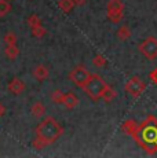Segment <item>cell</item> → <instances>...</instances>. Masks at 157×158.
<instances>
[{
	"label": "cell",
	"mask_w": 157,
	"mask_h": 158,
	"mask_svg": "<svg viewBox=\"0 0 157 158\" xmlns=\"http://www.w3.org/2000/svg\"><path fill=\"white\" fill-rule=\"evenodd\" d=\"M132 138L147 154H155L157 151V118L155 115H149L139 124Z\"/></svg>",
	"instance_id": "6da1fadb"
},
{
	"label": "cell",
	"mask_w": 157,
	"mask_h": 158,
	"mask_svg": "<svg viewBox=\"0 0 157 158\" xmlns=\"http://www.w3.org/2000/svg\"><path fill=\"white\" fill-rule=\"evenodd\" d=\"M62 133H63V128L61 127V124L57 120H54L53 117L44 118L37 125V128H36V135H37V138L43 139L48 144L55 142Z\"/></svg>",
	"instance_id": "7a4b0ae2"
},
{
	"label": "cell",
	"mask_w": 157,
	"mask_h": 158,
	"mask_svg": "<svg viewBox=\"0 0 157 158\" xmlns=\"http://www.w3.org/2000/svg\"><path fill=\"white\" fill-rule=\"evenodd\" d=\"M108 87V83H105V80L98 74H91V78L88 80V83L86 84V87L83 88L86 91V94L90 96L91 99H96L102 98V94H104L105 88Z\"/></svg>",
	"instance_id": "3957f363"
},
{
	"label": "cell",
	"mask_w": 157,
	"mask_h": 158,
	"mask_svg": "<svg viewBox=\"0 0 157 158\" xmlns=\"http://www.w3.org/2000/svg\"><path fill=\"white\" fill-rule=\"evenodd\" d=\"M91 78V73L87 70L84 66L78 65L69 73V80L78 88H84L86 84L88 83V80Z\"/></svg>",
	"instance_id": "277c9868"
},
{
	"label": "cell",
	"mask_w": 157,
	"mask_h": 158,
	"mask_svg": "<svg viewBox=\"0 0 157 158\" xmlns=\"http://www.w3.org/2000/svg\"><path fill=\"white\" fill-rule=\"evenodd\" d=\"M145 88H146V83H145L141 77H138V76L131 77L124 85L125 92L128 94L129 96H132V98H138L145 91Z\"/></svg>",
	"instance_id": "5b68a950"
},
{
	"label": "cell",
	"mask_w": 157,
	"mask_h": 158,
	"mask_svg": "<svg viewBox=\"0 0 157 158\" xmlns=\"http://www.w3.org/2000/svg\"><path fill=\"white\" fill-rule=\"evenodd\" d=\"M138 48H139L142 55L146 56L147 59H156L157 58V39L155 36H149L147 39H145Z\"/></svg>",
	"instance_id": "8992f818"
},
{
	"label": "cell",
	"mask_w": 157,
	"mask_h": 158,
	"mask_svg": "<svg viewBox=\"0 0 157 158\" xmlns=\"http://www.w3.org/2000/svg\"><path fill=\"white\" fill-rule=\"evenodd\" d=\"M123 11H124V6H123L121 0H109L108 2V18L110 22L121 21Z\"/></svg>",
	"instance_id": "52a82bcc"
},
{
	"label": "cell",
	"mask_w": 157,
	"mask_h": 158,
	"mask_svg": "<svg viewBox=\"0 0 157 158\" xmlns=\"http://www.w3.org/2000/svg\"><path fill=\"white\" fill-rule=\"evenodd\" d=\"M7 89L10 91L11 94H14V95H21V94L25 91V83H23L21 78L14 77V78H11V80L8 81Z\"/></svg>",
	"instance_id": "ba28073f"
},
{
	"label": "cell",
	"mask_w": 157,
	"mask_h": 158,
	"mask_svg": "<svg viewBox=\"0 0 157 158\" xmlns=\"http://www.w3.org/2000/svg\"><path fill=\"white\" fill-rule=\"evenodd\" d=\"M62 103L66 109H74L78 105V98L73 92H68V94H65V96H63Z\"/></svg>",
	"instance_id": "9c48e42d"
},
{
	"label": "cell",
	"mask_w": 157,
	"mask_h": 158,
	"mask_svg": "<svg viewBox=\"0 0 157 158\" xmlns=\"http://www.w3.org/2000/svg\"><path fill=\"white\" fill-rule=\"evenodd\" d=\"M48 74H50V70H48L44 65H37L35 69H33V76H35V78L39 81L46 80L48 77Z\"/></svg>",
	"instance_id": "30bf717a"
},
{
	"label": "cell",
	"mask_w": 157,
	"mask_h": 158,
	"mask_svg": "<svg viewBox=\"0 0 157 158\" xmlns=\"http://www.w3.org/2000/svg\"><path fill=\"white\" fill-rule=\"evenodd\" d=\"M138 124L135 123L134 120H127L125 123H123V125H121V131L124 133H127V135H131V136H134L135 135V132H137V129H138Z\"/></svg>",
	"instance_id": "8fae6325"
},
{
	"label": "cell",
	"mask_w": 157,
	"mask_h": 158,
	"mask_svg": "<svg viewBox=\"0 0 157 158\" xmlns=\"http://www.w3.org/2000/svg\"><path fill=\"white\" fill-rule=\"evenodd\" d=\"M31 111H32V115L35 118H40L41 115L46 114V106H44L41 102H35L31 107Z\"/></svg>",
	"instance_id": "7c38bea8"
},
{
	"label": "cell",
	"mask_w": 157,
	"mask_h": 158,
	"mask_svg": "<svg viewBox=\"0 0 157 158\" xmlns=\"http://www.w3.org/2000/svg\"><path fill=\"white\" fill-rule=\"evenodd\" d=\"M116 35L121 41H125V40H128V39L131 37V30H129V28L127 25H123V26H120L119 28Z\"/></svg>",
	"instance_id": "4fadbf2b"
},
{
	"label": "cell",
	"mask_w": 157,
	"mask_h": 158,
	"mask_svg": "<svg viewBox=\"0 0 157 158\" xmlns=\"http://www.w3.org/2000/svg\"><path fill=\"white\" fill-rule=\"evenodd\" d=\"M4 54L8 59H15L19 54V50H18L17 44H13V45H6V50H4Z\"/></svg>",
	"instance_id": "5bb4252c"
},
{
	"label": "cell",
	"mask_w": 157,
	"mask_h": 158,
	"mask_svg": "<svg viewBox=\"0 0 157 158\" xmlns=\"http://www.w3.org/2000/svg\"><path fill=\"white\" fill-rule=\"evenodd\" d=\"M114 98H116V91H114L110 85H108L105 88L104 94H102V99H104L105 102H110V101H113Z\"/></svg>",
	"instance_id": "9a60e30c"
},
{
	"label": "cell",
	"mask_w": 157,
	"mask_h": 158,
	"mask_svg": "<svg viewBox=\"0 0 157 158\" xmlns=\"http://www.w3.org/2000/svg\"><path fill=\"white\" fill-rule=\"evenodd\" d=\"M106 63H108V59L102 54H96L92 58V65L96 66V68H104V66H106Z\"/></svg>",
	"instance_id": "2e32d148"
},
{
	"label": "cell",
	"mask_w": 157,
	"mask_h": 158,
	"mask_svg": "<svg viewBox=\"0 0 157 158\" xmlns=\"http://www.w3.org/2000/svg\"><path fill=\"white\" fill-rule=\"evenodd\" d=\"M58 6H59V8H61L63 13H69V11L73 8L74 2L73 0H59Z\"/></svg>",
	"instance_id": "e0dca14e"
},
{
	"label": "cell",
	"mask_w": 157,
	"mask_h": 158,
	"mask_svg": "<svg viewBox=\"0 0 157 158\" xmlns=\"http://www.w3.org/2000/svg\"><path fill=\"white\" fill-rule=\"evenodd\" d=\"M10 0H0V17H4L10 13L11 6H10Z\"/></svg>",
	"instance_id": "ac0fdd59"
},
{
	"label": "cell",
	"mask_w": 157,
	"mask_h": 158,
	"mask_svg": "<svg viewBox=\"0 0 157 158\" xmlns=\"http://www.w3.org/2000/svg\"><path fill=\"white\" fill-rule=\"evenodd\" d=\"M63 96H65V94H63L61 89H54L53 92H51L50 98H51V101L55 102V103H62Z\"/></svg>",
	"instance_id": "d6986e66"
},
{
	"label": "cell",
	"mask_w": 157,
	"mask_h": 158,
	"mask_svg": "<svg viewBox=\"0 0 157 158\" xmlns=\"http://www.w3.org/2000/svg\"><path fill=\"white\" fill-rule=\"evenodd\" d=\"M4 43L6 45H13L17 44V35L14 32H8L4 35Z\"/></svg>",
	"instance_id": "ffe728a7"
},
{
	"label": "cell",
	"mask_w": 157,
	"mask_h": 158,
	"mask_svg": "<svg viewBox=\"0 0 157 158\" xmlns=\"http://www.w3.org/2000/svg\"><path fill=\"white\" fill-rule=\"evenodd\" d=\"M28 25L31 26V29H32V28H35V26H37V25H41V21L36 14H32V15H29L28 17Z\"/></svg>",
	"instance_id": "44dd1931"
},
{
	"label": "cell",
	"mask_w": 157,
	"mask_h": 158,
	"mask_svg": "<svg viewBox=\"0 0 157 158\" xmlns=\"http://www.w3.org/2000/svg\"><path fill=\"white\" fill-rule=\"evenodd\" d=\"M46 33H47L46 28H43L41 25H37V26H35V28H32V35L35 36V37H43Z\"/></svg>",
	"instance_id": "7402d4cb"
},
{
	"label": "cell",
	"mask_w": 157,
	"mask_h": 158,
	"mask_svg": "<svg viewBox=\"0 0 157 158\" xmlns=\"http://www.w3.org/2000/svg\"><path fill=\"white\" fill-rule=\"evenodd\" d=\"M46 146H48V143H47V142H44L43 139H40V138H36L35 140H33V147L37 148V150H40V148H44Z\"/></svg>",
	"instance_id": "603a6c76"
},
{
	"label": "cell",
	"mask_w": 157,
	"mask_h": 158,
	"mask_svg": "<svg viewBox=\"0 0 157 158\" xmlns=\"http://www.w3.org/2000/svg\"><path fill=\"white\" fill-rule=\"evenodd\" d=\"M149 78L152 80V83H155L157 85V68H155L152 72L149 73Z\"/></svg>",
	"instance_id": "cb8c5ba5"
},
{
	"label": "cell",
	"mask_w": 157,
	"mask_h": 158,
	"mask_svg": "<svg viewBox=\"0 0 157 158\" xmlns=\"http://www.w3.org/2000/svg\"><path fill=\"white\" fill-rule=\"evenodd\" d=\"M4 111H6V109H4V106H3V103L0 102V117H2L3 114H4Z\"/></svg>",
	"instance_id": "d4e9b609"
},
{
	"label": "cell",
	"mask_w": 157,
	"mask_h": 158,
	"mask_svg": "<svg viewBox=\"0 0 157 158\" xmlns=\"http://www.w3.org/2000/svg\"><path fill=\"white\" fill-rule=\"evenodd\" d=\"M74 2V4L76 6H81V4H84V3H86V0H73Z\"/></svg>",
	"instance_id": "484cf974"
}]
</instances>
